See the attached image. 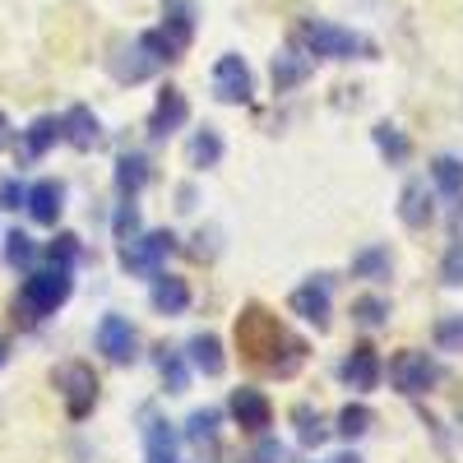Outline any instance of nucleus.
I'll return each mask as SVG.
<instances>
[{"label":"nucleus","instance_id":"nucleus-32","mask_svg":"<svg viewBox=\"0 0 463 463\" xmlns=\"http://www.w3.org/2000/svg\"><path fill=\"white\" fill-rule=\"evenodd\" d=\"M33 255H37V246H33V237L28 232H10L5 237V264H33Z\"/></svg>","mask_w":463,"mask_h":463},{"label":"nucleus","instance_id":"nucleus-36","mask_svg":"<svg viewBox=\"0 0 463 463\" xmlns=\"http://www.w3.org/2000/svg\"><path fill=\"white\" fill-rule=\"evenodd\" d=\"M158 371H163V380H167V390H172V394L185 390V366H181L176 353H163V357H158Z\"/></svg>","mask_w":463,"mask_h":463},{"label":"nucleus","instance_id":"nucleus-28","mask_svg":"<svg viewBox=\"0 0 463 463\" xmlns=\"http://www.w3.org/2000/svg\"><path fill=\"white\" fill-rule=\"evenodd\" d=\"M306 74H311V61H306V56H292V52H288V56L274 61V84H279V93H283V89H297Z\"/></svg>","mask_w":463,"mask_h":463},{"label":"nucleus","instance_id":"nucleus-5","mask_svg":"<svg viewBox=\"0 0 463 463\" xmlns=\"http://www.w3.org/2000/svg\"><path fill=\"white\" fill-rule=\"evenodd\" d=\"M390 375H394V384H399L403 394H427L431 384L440 380V366L427 353H399L394 366H390Z\"/></svg>","mask_w":463,"mask_h":463},{"label":"nucleus","instance_id":"nucleus-33","mask_svg":"<svg viewBox=\"0 0 463 463\" xmlns=\"http://www.w3.org/2000/svg\"><path fill=\"white\" fill-rule=\"evenodd\" d=\"M440 283H445V288H458V283H463V241H454V246L445 250V260H440Z\"/></svg>","mask_w":463,"mask_h":463},{"label":"nucleus","instance_id":"nucleus-22","mask_svg":"<svg viewBox=\"0 0 463 463\" xmlns=\"http://www.w3.org/2000/svg\"><path fill=\"white\" fill-rule=\"evenodd\" d=\"M353 274H357V279H371V283L390 279V250H384V246L357 250V255H353Z\"/></svg>","mask_w":463,"mask_h":463},{"label":"nucleus","instance_id":"nucleus-21","mask_svg":"<svg viewBox=\"0 0 463 463\" xmlns=\"http://www.w3.org/2000/svg\"><path fill=\"white\" fill-rule=\"evenodd\" d=\"M292 421H297V440H301L306 449H320V445L329 440V427L320 421V412H316L311 403H297V408H292Z\"/></svg>","mask_w":463,"mask_h":463},{"label":"nucleus","instance_id":"nucleus-6","mask_svg":"<svg viewBox=\"0 0 463 463\" xmlns=\"http://www.w3.org/2000/svg\"><path fill=\"white\" fill-rule=\"evenodd\" d=\"M255 93V80H250V70L241 56H222L213 65V98L218 102H250Z\"/></svg>","mask_w":463,"mask_h":463},{"label":"nucleus","instance_id":"nucleus-30","mask_svg":"<svg viewBox=\"0 0 463 463\" xmlns=\"http://www.w3.org/2000/svg\"><path fill=\"white\" fill-rule=\"evenodd\" d=\"M384 316H390V306H384L380 297H362V301L353 306V320H357V325H366V329H380V325H384Z\"/></svg>","mask_w":463,"mask_h":463},{"label":"nucleus","instance_id":"nucleus-35","mask_svg":"<svg viewBox=\"0 0 463 463\" xmlns=\"http://www.w3.org/2000/svg\"><path fill=\"white\" fill-rule=\"evenodd\" d=\"M111 227H116V241H130V237H139V209L126 200L121 209H116V222H111Z\"/></svg>","mask_w":463,"mask_h":463},{"label":"nucleus","instance_id":"nucleus-17","mask_svg":"<svg viewBox=\"0 0 463 463\" xmlns=\"http://www.w3.org/2000/svg\"><path fill=\"white\" fill-rule=\"evenodd\" d=\"M144 185H148V158H144V153H126V158H116V195L135 200Z\"/></svg>","mask_w":463,"mask_h":463},{"label":"nucleus","instance_id":"nucleus-13","mask_svg":"<svg viewBox=\"0 0 463 463\" xmlns=\"http://www.w3.org/2000/svg\"><path fill=\"white\" fill-rule=\"evenodd\" d=\"M158 65H163L158 56H153L144 43H135L130 52H116V61H111V74H116L121 84H139V80H148V74L158 70Z\"/></svg>","mask_w":463,"mask_h":463},{"label":"nucleus","instance_id":"nucleus-27","mask_svg":"<svg viewBox=\"0 0 463 463\" xmlns=\"http://www.w3.org/2000/svg\"><path fill=\"white\" fill-rule=\"evenodd\" d=\"M218 158H222L218 130H200L195 139H190V167H218Z\"/></svg>","mask_w":463,"mask_h":463},{"label":"nucleus","instance_id":"nucleus-24","mask_svg":"<svg viewBox=\"0 0 463 463\" xmlns=\"http://www.w3.org/2000/svg\"><path fill=\"white\" fill-rule=\"evenodd\" d=\"M431 181H436L440 195L458 200V195H463V163L445 153V158H436V163H431Z\"/></svg>","mask_w":463,"mask_h":463},{"label":"nucleus","instance_id":"nucleus-40","mask_svg":"<svg viewBox=\"0 0 463 463\" xmlns=\"http://www.w3.org/2000/svg\"><path fill=\"white\" fill-rule=\"evenodd\" d=\"M5 130H10V121H5V111H0V148H5Z\"/></svg>","mask_w":463,"mask_h":463},{"label":"nucleus","instance_id":"nucleus-16","mask_svg":"<svg viewBox=\"0 0 463 463\" xmlns=\"http://www.w3.org/2000/svg\"><path fill=\"white\" fill-rule=\"evenodd\" d=\"M399 218L408 227H427L436 218V204H431V190L421 185V181H408L403 185V195H399Z\"/></svg>","mask_w":463,"mask_h":463},{"label":"nucleus","instance_id":"nucleus-31","mask_svg":"<svg viewBox=\"0 0 463 463\" xmlns=\"http://www.w3.org/2000/svg\"><path fill=\"white\" fill-rule=\"evenodd\" d=\"M436 343H440V353H463V316H445L436 325Z\"/></svg>","mask_w":463,"mask_h":463},{"label":"nucleus","instance_id":"nucleus-34","mask_svg":"<svg viewBox=\"0 0 463 463\" xmlns=\"http://www.w3.org/2000/svg\"><path fill=\"white\" fill-rule=\"evenodd\" d=\"M47 260H52V264H65V269H70L74 260H80V237H70V232H61V237H56V241L47 246Z\"/></svg>","mask_w":463,"mask_h":463},{"label":"nucleus","instance_id":"nucleus-1","mask_svg":"<svg viewBox=\"0 0 463 463\" xmlns=\"http://www.w3.org/2000/svg\"><path fill=\"white\" fill-rule=\"evenodd\" d=\"M70 269L65 264H52V269H37V274H28L24 279V288H19V301H24V311L28 316H56L61 306L70 301Z\"/></svg>","mask_w":463,"mask_h":463},{"label":"nucleus","instance_id":"nucleus-11","mask_svg":"<svg viewBox=\"0 0 463 463\" xmlns=\"http://www.w3.org/2000/svg\"><path fill=\"white\" fill-rule=\"evenodd\" d=\"M292 311H297L301 320H311L316 329H325V325H329V283H325V279H311L306 288H297V292H292Z\"/></svg>","mask_w":463,"mask_h":463},{"label":"nucleus","instance_id":"nucleus-41","mask_svg":"<svg viewBox=\"0 0 463 463\" xmlns=\"http://www.w3.org/2000/svg\"><path fill=\"white\" fill-rule=\"evenodd\" d=\"M0 366H5V343H0Z\"/></svg>","mask_w":463,"mask_h":463},{"label":"nucleus","instance_id":"nucleus-25","mask_svg":"<svg viewBox=\"0 0 463 463\" xmlns=\"http://www.w3.org/2000/svg\"><path fill=\"white\" fill-rule=\"evenodd\" d=\"M56 139H61V121L56 116H37V121L28 126V158H43Z\"/></svg>","mask_w":463,"mask_h":463},{"label":"nucleus","instance_id":"nucleus-37","mask_svg":"<svg viewBox=\"0 0 463 463\" xmlns=\"http://www.w3.org/2000/svg\"><path fill=\"white\" fill-rule=\"evenodd\" d=\"M28 200V190L19 181H0V209H19Z\"/></svg>","mask_w":463,"mask_h":463},{"label":"nucleus","instance_id":"nucleus-10","mask_svg":"<svg viewBox=\"0 0 463 463\" xmlns=\"http://www.w3.org/2000/svg\"><path fill=\"white\" fill-rule=\"evenodd\" d=\"M190 121V102L176 93V89H167L163 98H158V107H153V116H148V135L153 139H167L172 130H181Z\"/></svg>","mask_w":463,"mask_h":463},{"label":"nucleus","instance_id":"nucleus-8","mask_svg":"<svg viewBox=\"0 0 463 463\" xmlns=\"http://www.w3.org/2000/svg\"><path fill=\"white\" fill-rule=\"evenodd\" d=\"M163 37L172 43L176 56L190 47V37H195V0H167V10H163Z\"/></svg>","mask_w":463,"mask_h":463},{"label":"nucleus","instance_id":"nucleus-15","mask_svg":"<svg viewBox=\"0 0 463 463\" xmlns=\"http://www.w3.org/2000/svg\"><path fill=\"white\" fill-rule=\"evenodd\" d=\"M61 139H70L74 148H93L102 139V126H98V116L89 107H70L61 116Z\"/></svg>","mask_w":463,"mask_h":463},{"label":"nucleus","instance_id":"nucleus-7","mask_svg":"<svg viewBox=\"0 0 463 463\" xmlns=\"http://www.w3.org/2000/svg\"><path fill=\"white\" fill-rule=\"evenodd\" d=\"M98 353H107L111 362H135V329L126 316H102L98 325Z\"/></svg>","mask_w":463,"mask_h":463},{"label":"nucleus","instance_id":"nucleus-29","mask_svg":"<svg viewBox=\"0 0 463 463\" xmlns=\"http://www.w3.org/2000/svg\"><path fill=\"white\" fill-rule=\"evenodd\" d=\"M371 408H362V403H347L343 412H338V436H347V440H357V436H366L371 431Z\"/></svg>","mask_w":463,"mask_h":463},{"label":"nucleus","instance_id":"nucleus-18","mask_svg":"<svg viewBox=\"0 0 463 463\" xmlns=\"http://www.w3.org/2000/svg\"><path fill=\"white\" fill-rule=\"evenodd\" d=\"M343 380L353 384V390H375V380H380V357L371 353V347H353V357L343 362Z\"/></svg>","mask_w":463,"mask_h":463},{"label":"nucleus","instance_id":"nucleus-2","mask_svg":"<svg viewBox=\"0 0 463 463\" xmlns=\"http://www.w3.org/2000/svg\"><path fill=\"white\" fill-rule=\"evenodd\" d=\"M172 250H176V237H172V232H144V237H130V241L121 246V269H126V274L153 279Z\"/></svg>","mask_w":463,"mask_h":463},{"label":"nucleus","instance_id":"nucleus-26","mask_svg":"<svg viewBox=\"0 0 463 463\" xmlns=\"http://www.w3.org/2000/svg\"><path fill=\"white\" fill-rule=\"evenodd\" d=\"M218 436V408H195L185 417V440L190 445H209Z\"/></svg>","mask_w":463,"mask_h":463},{"label":"nucleus","instance_id":"nucleus-14","mask_svg":"<svg viewBox=\"0 0 463 463\" xmlns=\"http://www.w3.org/2000/svg\"><path fill=\"white\" fill-rule=\"evenodd\" d=\"M148 301H153V311H158V316H181L185 306H190V288H185V279L153 274V292H148Z\"/></svg>","mask_w":463,"mask_h":463},{"label":"nucleus","instance_id":"nucleus-39","mask_svg":"<svg viewBox=\"0 0 463 463\" xmlns=\"http://www.w3.org/2000/svg\"><path fill=\"white\" fill-rule=\"evenodd\" d=\"M329 463H362V458H357V454H334Z\"/></svg>","mask_w":463,"mask_h":463},{"label":"nucleus","instance_id":"nucleus-4","mask_svg":"<svg viewBox=\"0 0 463 463\" xmlns=\"http://www.w3.org/2000/svg\"><path fill=\"white\" fill-rule=\"evenodd\" d=\"M301 47L311 56H325V61H353L362 52V37L338 28V24H306L301 28Z\"/></svg>","mask_w":463,"mask_h":463},{"label":"nucleus","instance_id":"nucleus-3","mask_svg":"<svg viewBox=\"0 0 463 463\" xmlns=\"http://www.w3.org/2000/svg\"><path fill=\"white\" fill-rule=\"evenodd\" d=\"M56 390H61V399H65V412L80 421V417H89L93 403H98V375H93L84 362H70V366L56 371Z\"/></svg>","mask_w":463,"mask_h":463},{"label":"nucleus","instance_id":"nucleus-19","mask_svg":"<svg viewBox=\"0 0 463 463\" xmlns=\"http://www.w3.org/2000/svg\"><path fill=\"white\" fill-rule=\"evenodd\" d=\"M190 366L204 371V375H222V366H227L222 343L213 334H195V338H190Z\"/></svg>","mask_w":463,"mask_h":463},{"label":"nucleus","instance_id":"nucleus-12","mask_svg":"<svg viewBox=\"0 0 463 463\" xmlns=\"http://www.w3.org/2000/svg\"><path fill=\"white\" fill-rule=\"evenodd\" d=\"M227 408L237 417V427H246V431H264L269 421H274V408H269V399L260 390H237Z\"/></svg>","mask_w":463,"mask_h":463},{"label":"nucleus","instance_id":"nucleus-23","mask_svg":"<svg viewBox=\"0 0 463 463\" xmlns=\"http://www.w3.org/2000/svg\"><path fill=\"white\" fill-rule=\"evenodd\" d=\"M375 148L384 153V158H390V163H408V153H412V144H408V135L399 130V126H390V121H380L375 130Z\"/></svg>","mask_w":463,"mask_h":463},{"label":"nucleus","instance_id":"nucleus-20","mask_svg":"<svg viewBox=\"0 0 463 463\" xmlns=\"http://www.w3.org/2000/svg\"><path fill=\"white\" fill-rule=\"evenodd\" d=\"M144 440H148V463H181L176 458V431L167 427V421H153V412H148Z\"/></svg>","mask_w":463,"mask_h":463},{"label":"nucleus","instance_id":"nucleus-9","mask_svg":"<svg viewBox=\"0 0 463 463\" xmlns=\"http://www.w3.org/2000/svg\"><path fill=\"white\" fill-rule=\"evenodd\" d=\"M28 213H33V222H43V227H56V218H61V209H65V185L61 181H37V185H28Z\"/></svg>","mask_w":463,"mask_h":463},{"label":"nucleus","instance_id":"nucleus-38","mask_svg":"<svg viewBox=\"0 0 463 463\" xmlns=\"http://www.w3.org/2000/svg\"><path fill=\"white\" fill-rule=\"evenodd\" d=\"M255 463H288V445H279V440H260Z\"/></svg>","mask_w":463,"mask_h":463}]
</instances>
